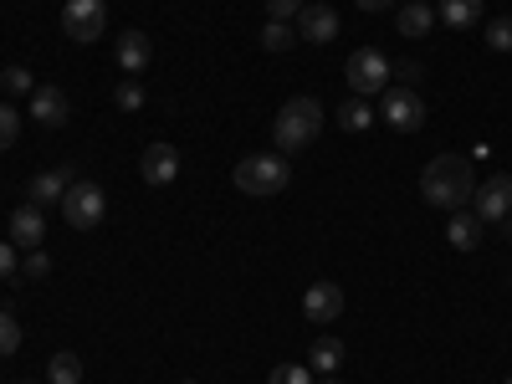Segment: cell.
Masks as SVG:
<instances>
[{
    "instance_id": "12",
    "label": "cell",
    "mask_w": 512,
    "mask_h": 384,
    "mask_svg": "<svg viewBox=\"0 0 512 384\" xmlns=\"http://www.w3.org/2000/svg\"><path fill=\"white\" fill-rule=\"evenodd\" d=\"M11 241L21 251H41V241H47V216H41L36 205H16L11 210Z\"/></svg>"
},
{
    "instance_id": "11",
    "label": "cell",
    "mask_w": 512,
    "mask_h": 384,
    "mask_svg": "<svg viewBox=\"0 0 512 384\" xmlns=\"http://www.w3.org/2000/svg\"><path fill=\"white\" fill-rule=\"evenodd\" d=\"M338 31H344V26H338V11L333 6H303V16H297V36L313 41V47H328Z\"/></svg>"
},
{
    "instance_id": "25",
    "label": "cell",
    "mask_w": 512,
    "mask_h": 384,
    "mask_svg": "<svg viewBox=\"0 0 512 384\" xmlns=\"http://www.w3.org/2000/svg\"><path fill=\"white\" fill-rule=\"evenodd\" d=\"M21 139V113L11 103H0V149H11Z\"/></svg>"
},
{
    "instance_id": "9",
    "label": "cell",
    "mask_w": 512,
    "mask_h": 384,
    "mask_svg": "<svg viewBox=\"0 0 512 384\" xmlns=\"http://www.w3.org/2000/svg\"><path fill=\"white\" fill-rule=\"evenodd\" d=\"M139 175H144V185H175V175H180V149H175V144H149V149L139 154Z\"/></svg>"
},
{
    "instance_id": "23",
    "label": "cell",
    "mask_w": 512,
    "mask_h": 384,
    "mask_svg": "<svg viewBox=\"0 0 512 384\" xmlns=\"http://www.w3.org/2000/svg\"><path fill=\"white\" fill-rule=\"evenodd\" d=\"M16 349H21V323L0 308V359H11Z\"/></svg>"
},
{
    "instance_id": "28",
    "label": "cell",
    "mask_w": 512,
    "mask_h": 384,
    "mask_svg": "<svg viewBox=\"0 0 512 384\" xmlns=\"http://www.w3.org/2000/svg\"><path fill=\"white\" fill-rule=\"evenodd\" d=\"M267 384H313V369L308 364H277Z\"/></svg>"
},
{
    "instance_id": "8",
    "label": "cell",
    "mask_w": 512,
    "mask_h": 384,
    "mask_svg": "<svg viewBox=\"0 0 512 384\" xmlns=\"http://www.w3.org/2000/svg\"><path fill=\"white\" fill-rule=\"evenodd\" d=\"M472 210H477L482 221H507L512 216V175H492L487 185H477Z\"/></svg>"
},
{
    "instance_id": "34",
    "label": "cell",
    "mask_w": 512,
    "mask_h": 384,
    "mask_svg": "<svg viewBox=\"0 0 512 384\" xmlns=\"http://www.w3.org/2000/svg\"><path fill=\"white\" fill-rule=\"evenodd\" d=\"M313 384H338V379H333V374H323V379H313Z\"/></svg>"
},
{
    "instance_id": "30",
    "label": "cell",
    "mask_w": 512,
    "mask_h": 384,
    "mask_svg": "<svg viewBox=\"0 0 512 384\" xmlns=\"http://www.w3.org/2000/svg\"><path fill=\"white\" fill-rule=\"evenodd\" d=\"M303 16V0H267V21H297Z\"/></svg>"
},
{
    "instance_id": "14",
    "label": "cell",
    "mask_w": 512,
    "mask_h": 384,
    "mask_svg": "<svg viewBox=\"0 0 512 384\" xmlns=\"http://www.w3.org/2000/svg\"><path fill=\"white\" fill-rule=\"evenodd\" d=\"M113 57H118V67H123V72H144V67H149V57H154V41H149V31H134V26H128V31L118 36Z\"/></svg>"
},
{
    "instance_id": "22",
    "label": "cell",
    "mask_w": 512,
    "mask_h": 384,
    "mask_svg": "<svg viewBox=\"0 0 512 384\" xmlns=\"http://www.w3.org/2000/svg\"><path fill=\"white\" fill-rule=\"evenodd\" d=\"M292 41H297V26H292V21H267V26H262V47H267V52H287Z\"/></svg>"
},
{
    "instance_id": "33",
    "label": "cell",
    "mask_w": 512,
    "mask_h": 384,
    "mask_svg": "<svg viewBox=\"0 0 512 384\" xmlns=\"http://www.w3.org/2000/svg\"><path fill=\"white\" fill-rule=\"evenodd\" d=\"M354 6H359V11H395L400 0H354Z\"/></svg>"
},
{
    "instance_id": "32",
    "label": "cell",
    "mask_w": 512,
    "mask_h": 384,
    "mask_svg": "<svg viewBox=\"0 0 512 384\" xmlns=\"http://www.w3.org/2000/svg\"><path fill=\"white\" fill-rule=\"evenodd\" d=\"M395 77H400V88H415V82L425 77V67L415 57H405V62H395Z\"/></svg>"
},
{
    "instance_id": "6",
    "label": "cell",
    "mask_w": 512,
    "mask_h": 384,
    "mask_svg": "<svg viewBox=\"0 0 512 384\" xmlns=\"http://www.w3.org/2000/svg\"><path fill=\"white\" fill-rule=\"evenodd\" d=\"M62 31L72 41H82V47H93V41L108 31V6L103 0H67L62 6Z\"/></svg>"
},
{
    "instance_id": "10",
    "label": "cell",
    "mask_w": 512,
    "mask_h": 384,
    "mask_svg": "<svg viewBox=\"0 0 512 384\" xmlns=\"http://www.w3.org/2000/svg\"><path fill=\"white\" fill-rule=\"evenodd\" d=\"M303 313H308V323H333L338 313H344V287L338 282H313L303 292Z\"/></svg>"
},
{
    "instance_id": "27",
    "label": "cell",
    "mask_w": 512,
    "mask_h": 384,
    "mask_svg": "<svg viewBox=\"0 0 512 384\" xmlns=\"http://www.w3.org/2000/svg\"><path fill=\"white\" fill-rule=\"evenodd\" d=\"M487 47H492V52H512V16H497V21L487 26Z\"/></svg>"
},
{
    "instance_id": "31",
    "label": "cell",
    "mask_w": 512,
    "mask_h": 384,
    "mask_svg": "<svg viewBox=\"0 0 512 384\" xmlns=\"http://www.w3.org/2000/svg\"><path fill=\"white\" fill-rule=\"evenodd\" d=\"M52 272V256L47 251H31L26 262H21V277H47Z\"/></svg>"
},
{
    "instance_id": "5",
    "label": "cell",
    "mask_w": 512,
    "mask_h": 384,
    "mask_svg": "<svg viewBox=\"0 0 512 384\" xmlns=\"http://www.w3.org/2000/svg\"><path fill=\"white\" fill-rule=\"evenodd\" d=\"M103 210H108V195H103L93 180L67 185V195H62V221H67L72 231H93V226L103 221Z\"/></svg>"
},
{
    "instance_id": "35",
    "label": "cell",
    "mask_w": 512,
    "mask_h": 384,
    "mask_svg": "<svg viewBox=\"0 0 512 384\" xmlns=\"http://www.w3.org/2000/svg\"><path fill=\"white\" fill-rule=\"evenodd\" d=\"M502 384H512V374H507V379H502Z\"/></svg>"
},
{
    "instance_id": "18",
    "label": "cell",
    "mask_w": 512,
    "mask_h": 384,
    "mask_svg": "<svg viewBox=\"0 0 512 384\" xmlns=\"http://www.w3.org/2000/svg\"><path fill=\"white\" fill-rule=\"evenodd\" d=\"M446 26L466 31V26H477L482 21V0H441V11H436Z\"/></svg>"
},
{
    "instance_id": "20",
    "label": "cell",
    "mask_w": 512,
    "mask_h": 384,
    "mask_svg": "<svg viewBox=\"0 0 512 384\" xmlns=\"http://www.w3.org/2000/svg\"><path fill=\"white\" fill-rule=\"evenodd\" d=\"M47 384H82V359L77 354H52L47 359Z\"/></svg>"
},
{
    "instance_id": "21",
    "label": "cell",
    "mask_w": 512,
    "mask_h": 384,
    "mask_svg": "<svg viewBox=\"0 0 512 384\" xmlns=\"http://www.w3.org/2000/svg\"><path fill=\"white\" fill-rule=\"evenodd\" d=\"M374 123V108L364 98H349V103H338V128H349V134H364V128Z\"/></svg>"
},
{
    "instance_id": "13",
    "label": "cell",
    "mask_w": 512,
    "mask_h": 384,
    "mask_svg": "<svg viewBox=\"0 0 512 384\" xmlns=\"http://www.w3.org/2000/svg\"><path fill=\"white\" fill-rule=\"evenodd\" d=\"M31 118H36L41 128H62V123L72 118L67 93H62V88H36V93H31Z\"/></svg>"
},
{
    "instance_id": "24",
    "label": "cell",
    "mask_w": 512,
    "mask_h": 384,
    "mask_svg": "<svg viewBox=\"0 0 512 384\" xmlns=\"http://www.w3.org/2000/svg\"><path fill=\"white\" fill-rule=\"evenodd\" d=\"M0 88H6L11 98H16V93H36V77H31L26 67H6V72H0Z\"/></svg>"
},
{
    "instance_id": "19",
    "label": "cell",
    "mask_w": 512,
    "mask_h": 384,
    "mask_svg": "<svg viewBox=\"0 0 512 384\" xmlns=\"http://www.w3.org/2000/svg\"><path fill=\"white\" fill-rule=\"evenodd\" d=\"M338 364H344V344H338V338H318V344L308 349V369L338 374Z\"/></svg>"
},
{
    "instance_id": "36",
    "label": "cell",
    "mask_w": 512,
    "mask_h": 384,
    "mask_svg": "<svg viewBox=\"0 0 512 384\" xmlns=\"http://www.w3.org/2000/svg\"><path fill=\"white\" fill-rule=\"evenodd\" d=\"M185 384H195V379H185Z\"/></svg>"
},
{
    "instance_id": "29",
    "label": "cell",
    "mask_w": 512,
    "mask_h": 384,
    "mask_svg": "<svg viewBox=\"0 0 512 384\" xmlns=\"http://www.w3.org/2000/svg\"><path fill=\"white\" fill-rule=\"evenodd\" d=\"M0 282H21V256H16V241H0Z\"/></svg>"
},
{
    "instance_id": "15",
    "label": "cell",
    "mask_w": 512,
    "mask_h": 384,
    "mask_svg": "<svg viewBox=\"0 0 512 384\" xmlns=\"http://www.w3.org/2000/svg\"><path fill=\"white\" fill-rule=\"evenodd\" d=\"M482 216H477V210H456V216H451V226H446V241L456 246V251H477L482 246Z\"/></svg>"
},
{
    "instance_id": "2",
    "label": "cell",
    "mask_w": 512,
    "mask_h": 384,
    "mask_svg": "<svg viewBox=\"0 0 512 384\" xmlns=\"http://www.w3.org/2000/svg\"><path fill=\"white\" fill-rule=\"evenodd\" d=\"M318 134H323V103L318 98H292L272 118V139H277L282 154H303Z\"/></svg>"
},
{
    "instance_id": "7",
    "label": "cell",
    "mask_w": 512,
    "mask_h": 384,
    "mask_svg": "<svg viewBox=\"0 0 512 384\" xmlns=\"http://www.w3.org/2000/svg\"><path fill=\"white\" fill-rule=\"evenodd\" d=\"M379 118L395 128V134H415V128L425 123V103L415 88H384L379 98Z\"/></svg>"
},
{
    "instance_id": "17",
    "label": "cell",
    "mask_w": 512,
    "mask_h": 384,
    "mask_svg": "<svg viewBox=\"0 0 512 384\" xmlns=\"http://www.w3.org/2000/svg\"><path fill=\"white\" fill-rule=\"evenodd\" d=\"M62 195H67V180H62V175H36V180L26 185V205H36V210L62 205Z\"/></svg>"
},
{
    "instance_id": "4",
    "label": "cell",
    "mask_w": 512,
    "mask_h": 384,
    "mask_svg": "<svg viewBox=\"0 0 512 384\" xmlns=\"http://www.w3.org/2000/svg\"><path fill=\"white\" fill-rule=\"evenodd\" d=\"M344 77H349L354 98H374V93H384V88H390V77H395V62L384 57L379 47H359V52L349 57Z\"/></svg>"
},
{
    "instance_id": "3",
    "label": "cell",
    "mask_w": 512,
    "mask_h": 384,
    "mask_svg": "<svg viewBox=\"0 0 512 384\" xmlns=\"http://www.w3.org/2000/svg\"><path fill=\"white\" fill-rule=\"evenodd\" d=\"M287 180H292V164H287L282 154H246V159L236 164V190H241V195H256V200L282 195Z\"/></svg>"
},
{
    "instance_id": "26",
    "label": "cell",
    "mask_w": 512,
    "mask_h": 384,
    "mask_svg": "<svg viewBox=\"0 0 512 384\" xmlns=\"http://www.w3.org/2000/svg\"><path fill=\"white\" fill-rule=\"evenodd\" d=\"M113 103H118L123 113H139V108H144V88H139L134 77H128V82H118V93H113Z\"/></svg>"
},
{
    "instance_id": "16",
    "label": "cell",
    "mask_w": 512,
    "mask_h": 384,
    "mask_svg": "<svg viewBox=\"0 0 512 384\" xmlns=\"http://www.w3.org/2000/svg\"><path fill=\"white\" fill-rule=\"evenodd\" d=\"M431 26H436V11L425 6V0H405V6L395 11V31L400 36H425Z\"/></svg>"
},
{
    "instance_id": "1",
    "label": "cell",
    "mask_w": 512,
    "mask_h": 384,
    "mask_svg": "<svg viewBox=\"0 0 512 384\" xmlns=\"http://www.w3.org/2000/svg\"><path fill=\"white\" fill-rule=\"evenodd\" d=\"M420 195L425 205L436 210H472V195H477V175H472V159L466 154H436L431 164L420 169Z\"/></svg>"
}]
</instances>
